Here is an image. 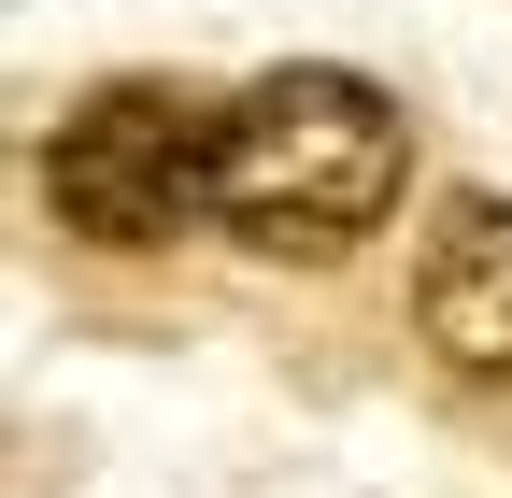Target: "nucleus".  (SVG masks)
<instances>
[{
	"mask_svg": "<svg viewBox=\"0 0 512 498\" xmlns=\"http://www.w3.org/2000/svg\"><path fill=\"white\" fill-rule=\"evenodd\" d=\"M399 185H413V114L370 72H342V57L256 72L228 100V214L214 228L256 242V257H285V271L356 257V242L399 214Z\"/></svg>",
	"mask_w": 512,
	"mask_h": 498,
	"instance_id": "1",
	"label": "nucleus"
},
{
	"mask_svg": "<svg viewBox=\"0 0 512 498\" xmlns=\"http://www.w3.org/2000/svg\"><path fill=\"white\" fill-rule=\"evenodd\" d=\"M413 328L441 370L470 385H512V200L498 185H456L413 242Z\"/></svg>",
	"mask_w": 512,
	"mask_h": 498,
	"instance_id": "3",
	"label": "nucleus"
},
{
	"mask_svg": "<svg viewBox=\"0 0 512 498\" xmlns=\"http://www.w3.org/2000/svg\"><path fill=\"white\" fill-rule=\"evenodd\" d=\"M43 200H57L72 242H100V257H157V242L214 228L228 214V100L171 86V72L86 86L57 114V143H43Z\"/></svg>",
	"mask_w": 512,
	"mask_h": 498,
	"instance_id": "2",
	"label": "nucleus"
}]
</instances>
